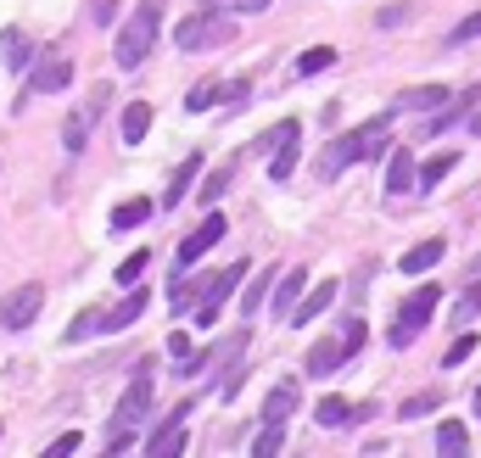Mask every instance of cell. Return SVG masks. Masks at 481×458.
I'll use <instances>...</instances> for the list:
<instances>
[{"label": "cell", "instance_id": "6da1fadb", "mask_svg": "<svg viewBox=\"0 0 481 458\" xmlns=\"http://www.w3.org/2000/svg\"><path fill=\"white\" fill-rule=\"evenodd\" d=\"M387 129H392V112H380L370 123H359L352 135H336L331 151L319 157V179H336L347 162H375V157H387Z\"/></svg>", "mask_w": 481, "mask_h": 458}, {"label": "cell", "instance_id": "7a4b0ae2", "mask_svg": "<svg viewBox=\"0 0 481 458\" xmlns=\"http://www.w3.org/2000/svg\"><path fill=\"white\" fill-rule=\"evenodd\" d=\"M157 28H163V0H140L135 17L118 28V45H112L118 68H140L151 56V45H157Z\"/></svg>", "mask_w": 481, "mask_h": 458}, {"label": "cell", "instance_id": "3957f363", "mask_svg": "<svg viewBox=\"0 0 481 458\" xmlns=\"http://www.w3.org/2000/svg\"><path fill=\"white\" fill-rule=\"evenodd\" d=\"M437 302H442V285H420V291H414V297H403V308H398V319H392L387 341H392L398 352H403V347H414V341H420V330L431 324Z\"/></svg>", "mask_w": 481, "mask_h": 458}, {"label": "cell", "instance_id": "277c9868", "mask_svg": "<svg viewBox=\"0 0 481 458\" xmlns=\"http://www.w3.org/2000/svg\"><path fill=\"white\" fill-rule=\"evenodd\" d=\"M258 151H269V179L285 185V179H292V168H297V157H303V123L297 118H280L269 135L258 140Z\"/></svg>", "mask_w": 481, "mask_h": 458}, {"label": "cell", "instance_id": "5b68a950", "mask_svg": "<svg viewBox=\"0 0 481 458\" xmlns=\"http://www.w3.org/2000/svg\"><path fill=\"white\" fill-rule=\"evenodd\" d=\"M230 34H236V28L224 23L218 12H190V17L174 28V45H179V51H207V45H224Z\"/></svg>", "mask_w": 481, "mask_h": 458}, {"label": "cell", "instance_id": "8992f818", "mask_svg": "<svg viewBox=\"0 0 481 458\" xmlns=\"http://www.w3.org/2000/svg\"><path fill=\"white\" fill-rule=\"evenodd\" d=\"M40 308H45V285L40 280L6 291V297H0V330H28V324L40 319Z\"/></svg>", "mask_w": 481, "mask_h": 458}, {"label": "cell", "instance_id": "52a82bcc", "mask_svg": "<svg viewBox=\"0 0 481 458\" xmlns=\"http://www.w3.org/2000/svg\"><path fill=\"white\" fill-rule=\"evenodd\" d=\"M246 280V263H230V269H218V274H202L197 280V291H202V313H197V324H218V308L236 297V285Z\"/></svg>", "mask_w": 481, "mask_h": 458}, {"label": "cell", "instance_id": "ba28073f", "mask_svg": "<svg viewBox=\"0 0 481 458\" xmlns=\"http://www.w3.org/2000/svg\"><path fill=\"white\" fill-rule=\"evenodd\" d=\"M68 84H73V62L62 51H45V56L28 62V90H34V95H62Z\"/></svg>", "mask_w": 481, "mask_h": 458}, {"label": "cell", "instance_id": "9c48e42d", "mask_svg": "<svg viewBox=\"0 0 481 458\" xmlns=\"http://www.w3.org/2000/svg\"><path fill=\"white\" fill-rule=\"evenodd\" d=\"M185 414H190V403H179V408L146 436V453H151V458H174V453H185Z\"/></svg>", "mask_w": 481, "mask_h": 458}, {"label": "cell", "instance_id": "30bf717a", "mask_svg": "<svg viewBox=\"0 0 481 458\" xmlns=\"http://www.w3.org/2000/svg\"><path fill=\"white\" fill-rule=\"evenodd\" d=\"M224 229H230V224H224V213H207V218H202L197 229H190V235H185V241H179V263L190 269V263H197V257H202V252H213V246L224 241Z\"/></svg>", "mask_w": 481, "mask_h": 458}, {"label": "cell", "instance_id": "8fae6325", "mask_svg": "<svg viewBox=\"0 0 481 458\" xmlns=\"http://www.w3.org/2000/svg\"><path fill=\"white\" fill-rule=\"evenodd\" d=\"M151 414V380L146 375H135V386L118 397V414H112V431H135V425Z\"/></svg>", "mask_w": 481, "mask_h": 458}, {"label": "cell", "instance_id": "7c38bea8", "mask_svg": "<svg viewBox=\"0 0 481 458\" xmlns=\"http://www.w3.org/2000/svg\"><path fill=\"white\" fill-rule=\"evenodd\" d=\"M197 179H202V157H197V151H190V157L179 162V168H174V179H168V190H163V207L174 213V207L185 202V196H190V185H197Z\"/></svg>", "mask_w": 481, "mask_h": 458}, {"label": "cell", "instance_id": "4fadbf2b", "mask_svg": "<svg viewBox=\"0 0 481 458\" xmlns=\"http://www.w3.org/2000/svg\"><path fill=\"white\" fill-rule=\"evenodd\" d=\"M34 56H40V51L28 45V34H23V28H0V62H6L12 73H23Z\"/></svg>", "mask_w": 481, "mask_h": 458}, {"label": "cell", "instance_id": "5bb4252c", "mask_svg": "<svg viewBox=\"0 0 481 458\" xmlns=\"http://www.w3.org/2000/svg\"><path fill=\"white\" fill-rule=\"evenodd\" d=\"M442 101H454L442 84H420V90H403L398 101H392V112H437Z\"/></svg>", "mask_w": 481, "mask_h": 458}, {"label": "cell", "instance_id": "9a60e30c", "mask_svg": "<svg viewBox=\"0 0 481 458\" xmlns=\"http://www.w3.org/2000/svg\"><path fill=\"white\" fill-rule=\"evenodd\" d=\"M342 358H347V347H342V341H313L303 369H308L313 380H325V375H336V369H342Z\"/></svg>", "mask_w": 481, "mask_h": 458}, {"label": "cell", "instance_id": "2e32d148", "mask_svg": "<svg viewBox=\"0 0 481 458\" xmlns=\"http://www.w3.org/2000/svg\"><path fill=\"white\" fill-rule=\"evenodd\" d=\"M292 414H297V380H280L264 397V425H285Z\"/></svg>", "mask_w": 481, "mask_h": 458}, {"label": "cell", "instance_id": "e0dca14e", "mask_svg": "<svg viewBox=\"0 0 481 458\" xmlns=\"http://www.w3.org/2000/svg\"><path fill=\"white\" fill-rule=\"evenodd\" d=\"M303 291H308V269H292V274L274 285V313H280V319H292V308L303 302Z\"/></svg>", "mask_w": 481, "mask_h": 458}, {"label": "cell", "instance_id": "ac0fdd59", "mask_svg": "<svg viewBox=\"0 0 481 458\" xmlns=\"http://www.w3.org/2000/svg\"><path fill=\"white\" fill-rule=\"evenodd\" d=\"M140 313H146V291H130V297H123L112 313H101V330H130Z\"/></svg>", "mask_w": 481, "mask_h": 458}, {"label": "cell", "instance_id": "d6986e66", "mask_svg": "<svg viewBox=\"0 0 481 458\" xmlns=\"http://www.w3.org/2000/svg\"><path fill=\"white\" fill-rule=\"evenodd\" d=\"M414 157H409V146H398L392 157H387V190H414Z\"/></svg>", "mask_w": 481, "mask_h": 458}, {"label": "cell", "instance_id": "ffe728a7", "mask_svg": "<svg viewBox=\"0 0 481 458\" xmlns=\"http://www.w3.org/2000/svg\"><path fill=\"white\" fill-rule=\"evenodd\" d=\"M123 146H140L146 140V129H151V107L146 101H130V107H123Z\"/></svg>", "mask_w": 481, "mask_h": 458}, {"label": "cell", "instance_id": "44dd1931", "mask_svg": "<svg viewBox=\"0 0 481 458\" xmlns=\"http://www.w3.org/2000/svg\"><path fill=\"white\" fill-rule=\"evenodd\" d=\"M454 168H459V151H442V157H431L426 168L414 174V190H431V185H442V179L454 174Z\"/></svg>", "mask_w": 481, "mask_h": 458}, {"label": "cell", "instance_id": "7402d4cb", "mask_svg": "<svg viewBox=\"0 0 481 458\" xmlns=\"http://www.w3.org/2000/svg\"><path fill=\"white\" fill-rule=\"evenodd\" d=\"M442 263V241H420V246H409L403 252V274H426Z\"/></svg>", "mask_w": 481, "mask_h": 458}, {"label": "cell", "instance_id": "603a6c76", "mask_svg": "<svg viewBox=\"0 0 481 458\" xmlns=\"http://www.w3.org/2000/svg\"><path fill=\"white\" fill-rule=\"evenodd\" d=\"M331 302H336V285L325 280V285H319V291H313V297H308V302H297V308H292V324H313V319H319V313H325Z\"/></svg>", "mask_w": 481, "mask_h": 458}, {"label": "cell", "instance_id": "cb8c5ba5", "mask_svg": "<svg viewBox=\"0 0 481 458\" xmlns=\"http://www.w3.org/2000/svg\"><path fill=\"white\" fill-rule=\"evenodd\" d=\"M151 218V202L146 196H135V202H118L112 207V229H135V224H146Z\"/></svg>", "mask_w": 481, "mask_h": 458}, {"label": "cell", "instance_id": "d4e9b609", "mask_svg": "<svg viewBox=\"0 0 481 458\" xmlns=\"http://www.w3.org/2000/svg\"><path fill=\"white\" fill-rule=\"evenodd\" d=\"M90 112H73L68 123H62V146H68V151H84V140H90Z\"/></svg>", "mask_w": 481, "mask_h": 458}, {"label": "cell", "instance_id": "484cf974", "mask_svg": "<svg viewBox=\"0 0 481 458\" xmlns=\"http://www.w3.org/2000/svg\"><path fill=\"white\" fill-rule=\"evenodd\" d=\"M313 419H319V425H325V431H342V425L352 419V408H347L342 397H325V403H319V408H313Z\"/></svg>", "mask_w": 481, "mask_h": 458}, {"label": "cell", "instance_id": "4316f807", "mask_svg": "<svg viewBox=\"0 0 481 458\" xmlns=\"http://www.w3.org/2000/svg\"><path fill=\"white\" fill-rule=\"evenodd\" d=\"M325 68H336V51H331V45H313V51L297 56V73H303V79H308V73H325Z\"/></svg>", "mask_w": 481, "mask_h": 458}, {"label": "cell", "instance_id": "83f0119b", "mask_svg": "<svg viewBox=\"0 0 481 458\" xmlns=\"http://www.w3.org/2000/svg\"><path fill=\"white\" fill-rule=\"evenodd\" d=\"M481 313V280H470L465 291H459V302H454V324H470Z\"/></svg>", "mask_w": 481, "mask_h": 458}, {"label": "cell", "instance_id": "f1b7e54d", "mask_svg": "<svg viewBox=\"0 0 481 458\" xmlns=\"http://www.w3.org/2000/svg\"><path fill=\"white\" fill-rule=\"evenodd\" d=\"M442 408V391H420V397H409L403 408H398V419H426V414H437Z\"/></svg>", "mask_w": 481, "mask_h": 458}, {"label": "cell", "instance_id": "f546056e", "mask_svg": "<svg viewBox=\"0 0 481 458\" xmlns=\"http://www.w3.org/2000/svg\"><path fill=\"white\" fill-rule=\"evenodd\" d=\"M213 95H224V84H218V79H202L197 90L185 95V112H207V107H213Z\"/></svg>", "mask_w": 481, "mask_h": 458}, {"label": "cell", "instance_id": "4dcf8cb0", "mask_svg": "<svg viewBox=\"0 0 481 458\" xmlns=\"http://www.w3.org/2000/svg\"><path fill=\"white\" fill-rule=\"evenodd\" d=\"M146 263H151V257H146V252H130V257H123V263H118V274H112V280H118L123 291H130V285H135V280L146 274Z\"/></svg>", "mask_w": 481, "mask_h": 458}, {"label": "cell", "instance_id": "1f68e13d", "mask_svg": "<svg viewBox=\"0 0 481 458\" xmlns=\"http://www.w3.org/2000/svg\"><path fill=\"white\" fill-rule=\"evenodd\" d=\"M101 330V308H84L73 324H68V341H84V336H95Z\"/></svg>", "mask_w": 481, "mask_h": 458}, {"label": "cell", "instance_id": "d6a6232c", "mask_svg": "<svg viewBox=\"0 0 481 458\" xmlns=\"http://www.w3.org/2000/svg\"><path fill=\"white\" fill-rule=\"evenodd\" d=\"M280 431H285V425H264L258 442H252V453H258V458H274V453H280V442H285Z\"/></svg>", "mask_w": 481, "mask_h": 458}, {"label": "cell", "instance_id": "836d02e7", "mask_svg": "<svg viewBox=\"0 0 481 458\" xmlns=\"http://www.w3.org/2000/svg\"><path fill=\"white\" fill-rule=\"evenodd\" d=\"M465 442H470V436H465V425H459V419H447V425H442V436H437L442 453H465Z\"/></svg>", "mask_w": 481, "mask_h": 458}, {"label": "cell", "instance_id": "e575fe53", "mask_svg": "<svg viewBox=\"0 0 481 458\" xmlns=\"http://www.w3.org/2000/svg\"><path fill=\"white\" fill-rule=\"evenodd\" d=\"M264 297H269V274L246 285V297H241V308H246V319H252V313H264Z\"/></svg>", "mask_w": 481, "mask_h": 458}, {"label": "cell", "instance_id": "d590c367", "mask_svg": "<svg viewBox=\"0 0 481 458\" xmlns=\"http://www.w3.org/2000/svg\"><path fill=\"white\" fill-rule=\"evenodd\" d=\"M224 185H230V168H213V174L202 179V190H197V196H202V202L213 207V202H218V190H224Z\"/></svg>", "mask_w": 481, "mask_h": 458}, {"label": "cell", "instance_id": "8d00e7d4", "mask_svg": "<svg viewBox=\"0 0 481 458\" xmlns=\"http://www.w3.org/2000/svg\"><path fill=\"white\" fill-rule=\"evenodd\" d=\"M213 12H241V17H252V12H269V0H213Z\"/></svg>", "mask_w": 481, "mask_h": 458}, {"label": "cell", "instance_id": "74e56055", "mask_svg": "<svg viewBox=\"0 0 481 458\" xmlns=\"http://www.w3.org/2000/svg\"><path fill=\"white\" fill-rule=\"evenodd\" d=\"M465 40H481V12H470V17L454 28V34H447V45H465Z\"/></svg>", "mask_w": 481, "mask_h": 458}, {"label": "cell", "instance_id": "f35d334b", "mask_svg": "<svg viewBox=\"0 0 481 458\" xmlns=\"http://www.w3.org/2000/svg\"><path fill=\"white\" fill-rule=\"evenodd\" d=\"M470 352H476V336H459L454 347H447V358H442V364H447V369H454V364H465V358H470Z\"/></svg>", "mask_w": 481, "mask_h": 458}, {"label": "cell", "instance_id": "ab89813d", "mask_svg": "<svg viewBox=\"0 0 481 458\" xmlns=\"http://www.w3.org/2000/svg\"><path fill=\"white\" fill-rule=\"evenodd\" d=\"M364 336H370V330H364V319H347V336H342V347H347V352H359V347H364Z\"/></svg>", "mask_w": 481, "mask_h": 458}, {"label": "cell", "instance_id": "60d3db41", "mask_svg": "<svg viewBox=\"0 0 481 458\" xmlns=\"http://www.w3.org/2000/svg\"><path fill=\"white\" fill-rule=\"evenodd\" d=\"M79 442H84V436H79V431H62V436H56V442H51V447H45V453H51V458H62V453H73V447H79Z\"/></svg>", "mask_w": 481, "mask_h": 458}, {"label": "cell", "instance_id": "b9f144b4", "mask_svg": "<svg viewBox=\"0 0 481 458\" xmlns=\"http://www.w3.org/2000/svg\"><path fill=\"white\" fill-rule=\"evenodd\" d=\"M224 95H230V107H246V95H252V79H236V84H224Z\"/></svg>", "mask_w": 481, "mask_h": 458}, {"label": "cell", "instance_id": "7bdbcfd3", "mask_svg": "<svg viewBox=\"0 0 481 458\" xmlns=\"http://www.w3.org/2000/svg\"><path fill=\"white\" fill-rule=\"evenodd\" d=\"M185 352H190V336H185V330H174V336H168V358H174V364H179Z\"/></svg>", "mask_w": 481, "mask_h": 458}, {"label": "cell", "instance_id": "ee69618b", "mask_svg": "<svg viewBox=\"0 0 481 458\" xmlns=\"http://www.w3.org/2000/svg\"><path fill=\"white\" fill-rule=\"evenodd\" d=\"M403 17H409V6H387V12H380V17H375V23H380V28H398V23H403Z\"/></svg>", "mask_w": 481, "mask_h": 458}, {"label": "cell", "instance_id": "f6af8a7d", "mask_svg": "<svg viewBox=\"0 0 481 458\" xmlns=\"http://www.w3.org/2000/svg\"><path fill=\"white\" fill-rule=\"evenodd\" d=\"M470 280H481V257H476V263H470Z\"/></svg>", "mask_w": 481, "mask_h": 458}, {"label": "cell", "instance_id": "bcb514c9", "mask_svg": "<svg viewBox=\"0 0 481 458\" xmlns=\"http://www.w3.org/2000/svg\"><path fill=\"white\" fill-rule=\"evenodd\" d=\"M476 414H481V391H476Z\"/></svg>", "mask_w": 481, "mask_h": 458}]
</instances>
